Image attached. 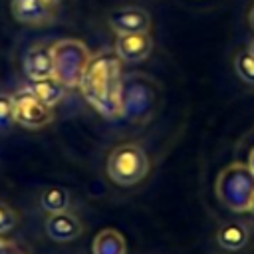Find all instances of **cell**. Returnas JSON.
<instances>
[{
	"mask_svg": "<svg viewBox=\"0 0 254 254\" xmlns=\"http://www.w3.org/2000/svg\"><path fill=\"white\" fill-rule=\"evenodd\" d=\"M252 190H254V175L250 173L248 165L232 163L224 167L216 177L214 192L218 200L234 212H246Z\"/></svg>",
	"mask_w": 254,
	"mask_h": 254,
	"instance_id": "obj_4",
	"label": "cell"
},
{
	"mask_svg": "<svg viewBox=\"0 0 254 254\" xmlns=\"http://www.w3.org/2000/svg\"><path fill=\"white\" fill-rule=\"evenodd\" d=\"M234 71L244 83L254 85V56L248 52V48L236 52V56H234Z\"/></svg>",
	"mask_w": 254,
	"mask_h": 254,
	"instance_id": "obj_16",
	"label": "cell"
},
{
	"mask_svg": "<svg viewBox=\"0 0 254 254\" xmlns=\"http://www.w3.org/2000/svg\"><path fill=\"white\" fill-rule=\"evenodd\" d=\"M14 121L26 129H42L54 121V107L46 105L32 87H20L12 93Z\"/></svg>",
	"mask_w": 254,
	"mask_h": 254,
	"instance_id": "obj_6",
	"label": "cell"
},
{
	"mask_svg": "<svg viewBox=\"0 0 254 254\" xmlns=\"http://www.w3.org/2000/svg\"><path fill=\"white\" fill-rule=\"evenodd\" d=\"M246 165H248V169H250V173L254 175V149L250 151V155H248V163H246Z\"/></svg>",
	"mask_w": 254,
	"mask_h": 254,
	"instance_id": "obj_20",
	"label": "cell"
},
{
	"mask_svg": "<svg viewBox=\"0 0 254 254\" xmlns=\"http://www.w3.org/2000/svg\"><path fill=\"white\" fill-rule=\"evenodd\" d=\"M248 22H250V26H252V30H254V4H252V8H250V12H248Z\"/></svg>",
	"mask_w": 254,
	"mask_h": 254,
	"instance_id": "obj_22",
	"label": "cell"
},
{
	"mask_svg": "<svg viewBox=\"0 0 254 254\" xmlns=\"http://www.w3.org/2000/svg\"><path fill=\"white\" fill-rule=\"evenodd\" d=\"M107 24L117 36L149 32L151 30V16L145 8L131 4V6H121V8L113 10L107 18Z\"/></svg>",
	"mask_w": 254,
	"mask_h": 254,
	"instance_id": "obj_8",
	"label": "cell"
},
{
	"mask_svg": "<svg viewBox=\"0 0 254 254\" xmlns=\"http://www.w3.org/2000/svg\"><path fill=\"white\" fill-rule=\"evenodd\" d=\"M52 62H54V77L60 79L65 87H77L79 79L91 60L89 48L75 38L56 40L52 46Z\"/></svg>",
	"mask_w": 254,
	"mask_h": 254,
	"instance_id": "obj_3",
	"label": "cell"
},
{
	"mask_svg": "<svg viewBox=\"0 0 254 254\" xmlns=\"http://www.w3.org/2000/svg\"><path fill=\"white\" fill-rule=\"evenodd\" d=\"M246 212L254 214V190H252V194H250V200H248V208H246Z\"/></svg>",
	"mask_w": 254,
	"mask_h": 254,
	"instance_id": "obj_21",
	"label": "cell"
},
{
	"mask_svg": "<svg viewBox=\"0 0 254 254\" xmlns=\"http://www.w3.org/2000/svg\"><path fill=\"white\" fill-rule=\"evenodd\" d=\"M22 69L30 81H40L54 75V62H52V50L48 44H34L26 50L22 60Z\"/></svg>",
	"mask_w": 254,
	"mask_h": 254,
	"instance_id": "obj_11",
	"label": "cell"
},
{
	"mask_svg": "<svg viewBox=\"0 0 254 254\" xmlns=\"http://www.w3.org/2000/svg\"><path fill=\"white\" fill-rule=\"evenodd\" d=\"M0 254H26L16 242H12V240H4V244H2V248H0Z\"/></svg>",
	"mask_w": 254,
	"mask_h": 254,
	"instance_id": "obj_19",
	"label": "cell"
},
{
	"mask_svg": "<svg viewBox=\"0 0 254 254\" xmlns=\"http://www.w3.org/2000/svg\"><path fill=\"white\" fill-rule=\"evenodd\" d=\"M14 103L10 93H0V131H8L14 125Z\"/></svg>",
	"mask_w": 254,
	"mask_h": 254,
	"instance_id": "obj_17",
	"label": "cell"
},
{
	"mask_svg": "<svg viewBox=\"0 0 254 254\" xmlns=\"http://www.w3.org/2000/svg\"><path fill=\"white\" fill-rule=\"evenodd\" d=\"M248 52H250V54H252V56H254V40H252V42H250V44H248Z\"/></svg>",
	"mask_w": 254,
	"mask_h": 254,
	"instance_id": "obj_23",
	"label": "cell"
},
{
	"mask_svg": "<svg viewBox=\"0 0 254 254\" xmlns=\"http://www.w3.org/2000/svg\"><path fill=\"white\" fill-rule=\"evenodd\" d=\"M18 226V212L4 200H0V236L12 232Z\"/></svg>",
	"mask_w": 254,
	"mask_h": 254,
	"instance_id": "obj_18",
	"label": "cell"
},
{
	"mask_svg": "<svg viewBox=\"0 0 254 254\" xmlns=\"http://www.w3.org/2000/svg\"><path fill=\"white\" fill-rule=\"evenodd\" d=\"M248 226L244 222H238V220H230L226 224H222L216 232V242L220 248L224 250H230V252H236V250H242L248 242Z\"/></svg>",
	"mask_w": 254,
	"mask_h": 254,
	"instance_id": "obj_12",
	"label": "cell"
},
{
	"mask_svg": "<svg viewBox=\"0 0 254 254\" xmlns=\"http://www.w3.org/2000/svg\"><path fill=\"white\" fill-rule=\"evenodd\" d=\"M155 105H157V91L149 79L141 75L123 79L121 117H129L131 121H143L151 115Z\"/></svg>",
	"mask_w": 254,
	"mask_h": 254,
	"instance_id": "obj_5",
	"label": "cell"
},
{
	"mask_svg": "<svg viewBox=\"0 0 254 254\" xmlns=\"http://www.w3.org/2000/svg\"><path fill=\"white\" fill-rule=\"evenodd\" d=\"M121 65L123 62L115 52H101L97 56H91L77 85L87 103L107 119L121 117Z\"/></svg>",
	"mask_w": 254,
	"mask_h": 254,
	"instance_id": "obj_1",
	"label": "cell"
},
{
	"mask_svg": "<svg viewBox=\"0 0 254 254\" xmlns=\"http://www.w3.org/2000/svg\"><path fill=\"white\" fill-rule=\"evenodd\" d=\"M151 50H153V38L149 32L117 36L115 48H113V52L123 64H139L149 58Z\"/></svg>",
	"mask_w": 254,
	"mask_h": 254,
	"instance_id": "obj_9",
	"label": "cell"
},
{
	"mask_svg": "<svg viewBox=\"0 0 254 254\" xmlns=\"http://www.w3.org/2000/svg\"><path fill=\"white\" fill-rule=\"evenodd\" d=\"M10 14L22 26L42 28L54 24L58 4L52 0H10Z\"/></svg>",
	"mask_w": 254,
	"mask_h": 254,
	"instance_id": "obj_7",
	"label": "cell"
},
{
	"mask_svg": "<svg viewBox=\"0 0 254 254\" xmlns=\"http://www.w3.org/2000/svg\"><path fill=\"white\" fill-rule=\"evenodd\" d=\"M32 89L34 93L50 107H56L64 97H65V85L56 79L54 75L52 77H46V79H40V81H32Z\"/></svg>",
	"mask_w": 254,
	"mask_h": 254,
	"instance_id": "obj_14",
	"label": "cell"
},
{
	"mask_svg": "<svg viewBox=\"0 0 254 254\" xmlns=\"http://www.w3.org/2000/svg\"><path fill=\"white\" fill-rule=\"evenodd\" d=\"M44 228L48 236L56 242H71L83 234V224L77 214L71 210H62V212H52L48 214Z\"/></svg>",
	"mask_w": 254,
	"mask_h": 254,
	"instance_id": "obj_10",
	"label": "cell"
},
{
	"mask_svg": "<svg viewBox=\"0 0 254 254\" xmlns=\"http://www.w3.org/2000/svg\"><path fill=\"white\" fill-rule=\"evenodd\" d=\"M149 157L139 143H121L113 147L105 161L107 177L119 187H135L149 173Z\"/></svg>",
	"mask_w": 254,
	"mask_h": 254,
	"instance_id": "obj_2",
	"label": "cell"
},
{
	"mask_svg": "<svg viewBox=\"0 0 254 254\" xmlns=\"http://www.w3.org/2000/svg\"><path fill=\"white\" fill-rule=\"evenodd\" d=\"M52 2H56V4H58V2H60V0H52Z\"/></svg>",
	"mask_w": 254,
	"mask_h": 254,
	"instance_id": "obj_25",
	"label": "cell"
},
{
	"mask_svg": "<svg viewBox=\"0 0 254 254\" xmlns=\"http://www.w3.org/2000/svg\"><path fill=\"white\" fill-rule=\"evenodd\" d=\"M93 254H127V240L115 228H103L95 234L91 244Z\"/></svg>",
	"mask_w": 254,
	"mask_h": 254,
	"instance_id": "obj_13",
	"label": "cell"
},
{
	"mask_svg": "<svg viewBox=\"0 0 254 254\" xmlns=\"http://www.w3.org/2000/svg\"><path fill=\"white\" fill-rule=\"evenodd\" d=\"M71 204V196L65 189L62 187H48L42 194H40V206L44 212L52 214V212H62V210H69Z\"/></svg>",
	"mask_w": 254,
	"mask_h": 254,
	"instance_id": "obj_15",
	"label": "cell"
},
{
	"mask_svg": "<svg viewBox=\"0 0 254 254\" xmlns=\"http://www.w3.org/2000/svg\"><path fill=\"white\" fill-rule=\"evenodd\" d=\"M2 244H4V238H2V236H0V248H2Z\"/></svg>",
	"mask_w": 254,
	"mask_h": 254,
	"instance_id": "obj_24",
	"label": "cell"
}]
</instances>
